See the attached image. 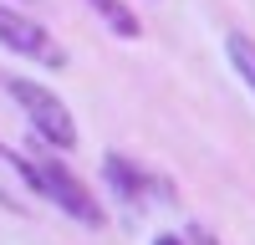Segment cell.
<instances>
[{
	"mask_svg": "<svg viewBox=\"0 0 255 245\" xmlns=\"http://www.w3.org/2000/svg\"><path fill=\"white\" fill-rule=\"evenodd\" d=\"M5 163H10V169L31 184L41 199H51L56 210H67L72 220H82V225H87V230H102V220H108V215H102V204H97V199H92V194L77 184V174H67L61 163L36 158V153H31V158H26V153H10Z\"/></svg>",
	"mask_w": 255,
	"mask_h": 245,
	"instance_id": "obj_1",
	"label": "cell"
},
{
	"mask_svg": "<svg viewBox=\"0 0 255 245\" xmlns=\"http://www.w3.org/2000/svg\"><path fill=\"white\" fill-rule=\"evenodd\" d=\"M5 92H10L15 108L26 113L31 133L41 143H51V148H77V118L67 113V102H61L56 92L36 87V82H26V77H5Z\"/></svg>",
	"mask_w": 255,
	"mask_h": 245,
	"instance_id": "obj_2",
	"label": "cell"
},
{
	"mask_svg": "<svg viewBox=\"0 0 255 245\" xmlns=\"http://www.w3.org/2000/svg\"><path fill=\"white\" fill-rule=\"evenodd\" d=\"M0 51H10V56H31V61H41V67H51V72L67 67V51L56 46V36H51L46 26H36L31 15L5 10V5H0Z\"/></svg>",
	"mask_w": 255,
	"mask_h": 245,
	"instance_id": "obj_3",
	"label": "cell"
},
{
	"mask_svg": "<svg viewBox=\"0 0 255 245\" xmlns=\"http://www.w3.org/2000/svg\"><path fill=\"white\" fill-rule=\"evenodd\" d=\"M102 174H108L113 194L128 204V210H138V204H143V194H153V189H158V184L148 179V174H138L133 163H128V158H118V153H108V158H102Z\"/></svg>",
	"mask_w": 255,
	"mask_h": 245,
	"instance_id": "obj_4",
	"label": "cell"
},
{
	"mask_svg": "<svg viewBox=\"0 0 255 245\" xmlns=\"http://www.w3.org/2000/svg\"><path fill=\"white\" fill-rule=\"evenodd\" d=\"M87 5L97 10V20H102V26H108V31H118V36H128V41H133V36L143 31V26H138V15L128 10L123 0H87Z\"/></svg>",
	"mask_w": 255,
	"mask_h": 245,
	"instance_id": "obj_5",
	"label": "cell"
},
{
	"mask_svg": "<svg viewBox=\"0 0 255 245\" xmlns=\"http://www.w3.org/2000/svg\"><path fill=\"white\" fill-rule=\"evenodd\" d=\"M225 51H230V67L240 72V82L255 92V41L240 36V31H230V36H225Z\"/></svg>",
	"mask_w": 255,
	"mask_h": 245,
	"instance_id": "obj_6",
	"label": "cell"
},
{
	"mask_svg": "<svg viewBox=\"0 0 255 245\" xmlns=\"http://www.w3.org/2000/svg\"><path fill=\"white\" fill-rule=\"evenodd\" d=\"M184 240H189V245H215V235H209V230H199V225H189V230H184Z\"/></svg>",
	"mask_w": 255,
	"mask_h": 245,
	"instance_id": "obj_7",
	"label": "cell"
},
{
	"mask_svg": "<svg viewBox=\"0 0 255 245\" xmlns=\"http://www.w3.org/2000/svg\"><path fill=\"white\" fill-rule=\"evenodd\" d=\"M153 245H189V240H184V235H168V230H163V235H153Z\"/></svg>",
	"mask_w": 255,
	"mask_h": 245,
	"instance_id": "obj_8",
	"label": "cell"
}]
</instances>
